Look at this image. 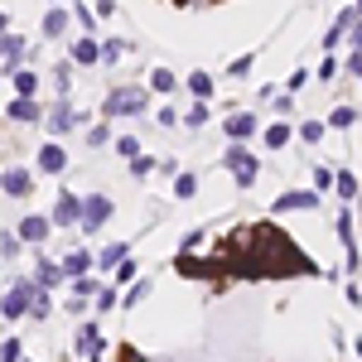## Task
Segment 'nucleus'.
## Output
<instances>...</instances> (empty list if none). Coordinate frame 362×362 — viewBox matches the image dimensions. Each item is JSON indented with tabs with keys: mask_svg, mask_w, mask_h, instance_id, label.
Masks as SVG:
<instances>
[{
	"mask_svg": "<svg viewBox=\"0 0 362 362\" xmlns=\"http://www.w3.org/2000/svg\"><path fill=\"white\" fill-rule=\"evenodd\" d=\"M223 169H227V174H232V184H237V189H251V184L261 179V160L251 155V150H247V145H242V140H227Z\"/></svg>",
	"mask_w": 362,
	"mask_h": 362,
	"instance_id": "1",
	"label": "nucleus"
},
{
	"mask_svg": "<svg viewBox=\"0 0 362 362\" xmlns=\"http://www.w3.org/2000/svg\"><path fill=\"white\" fill-rule=\"evenodd\" d=\"M145 107H150L145 87H112L107 102H102V116L107 121H116V116H145Z\"/></svg>",
	"mask_w": 362,
	"mask_h": 362,
	"instance_id": "2",
	"label": "nucleus"
},
{
	"mask_svg": "<svg viewBox=\"0 0 362 362\" xmlns=\"http://www.w3.org/2000/svg\"><path fill=\"white\" fill-rule=\"evenodd\" d=\"M34 290H39L34 280H15V285L0 295V319H10V324H15V319H29V300H34Z\"/></svg>",
	"mask_w": 362,
	"mask_h": 362,
	"instance_id": "3",
	"label": "nucleus"
},
{
	"mask_svg": "<svg viewBox=\"0 0 362 362\" xmlns=\"http://www.w3.org/2000/svg\"><path fill=\"white\" fill-rule=\"evenodd\" d=\"M107 223H112V198H107V194H87L78 227H83V232H102Z\"/></svg>",
	"mask_w": 362,
	"mask_h": 362,
	"instance_id": "4",
	"label": "nucleus"
},
{
	"mask_svg": "<svg viewBox=\"0 0 362 362\" xmlns=\"http://www.w3.org/2000/svg\"><path fill=\"white\" fill-rule=\"evenodd\" d=\"M78 121H83V116L73 112V102H68V97H58L54 107L44 112V126H49V136H73V131H78Z\"/></svg>",
	"mask_w": 362,
	"mask_h": 362,
	"instance_id": "5",
	"label": "nucleus"
},
{
	"mask_svg": "<svg viewBox=\"0 0 362 362\" xmlns=\"http://www.w3.org/2000/svg\"><path fill=\"white\" fill-rule=\"evenodd\" d=\"M29 189H34V169H25V165L0 169V194L5 198H29Z\"/></svg>",
	"mask_w": 362,
	"mask_h": 362,
	"instance_id": "6",
	"label": "nucleus"
},
{
	"mask_svg": "<svg viewBox=\"0 0 362 362\" xmlns=\"http://www.w3.org/2000/svg\"><path fill=\"white\" fill-rule=\"evenodd\" d=\"M223 131H227V140H242V145H247L251 136H261V116L256 112H232V116H223Z\"/></svg>",
	"mask_w": 362,
	"mask_h": 362,
	"instance_id": "7",
	"label": "nucleus"
},
{
	"mask_svg": "<svg viewBox=\"0 0 362 362\" xmlns=\"http://www.w3.org/2000/svg\"><path fill=\"white\" fill-rule=\"evenodd\" d=\"M78 218H83V198L63 189V194L54 198V213H49V223H54V227H78Z\"/></svg>",
	"mask_w": 362,
	"mask_h": 362,
	"instance_id": "8",
	"label": "nucleus"
},
{
	"mask_svg": "<svg viewBox=\"0 0 362 362\" xmlns=\"http://www.w3.org/2000/svg\"><path fill=\"white\" fill-rule=\"evenodd\" d=\"M25 54H29V39H25V34H15V29H10V34H0V68H5V73H15V68L25 63Z\"/></svg>",
	"mask_w": 362,
	"mask_h": 362,
	"instance_id": "9",
	"label": "nucleus"
},
{
	"mask_svg": "<svg viewBox=\"0 0 362 362\" xmlns=\"http://www.w3.org/2000/svg\"><path fill=\"white\" fill-rule=\"evenodd\" d=\"M78 353H83L87 362H102V358H107V343H102V329H97L92 319H83V324H78Z\"/></svg>",
	"mask_w": 362,
	"mask_h": 362,
	"instance_id": "10",
	"label": "nucleus"
},
{
	"mask_svg": "<svg viewBox=\"0 0 362 362\" xmlns=\"http://www.w3.org/2000/svg\"><path fill=\"white\" fill-rule=\"evenodd\" d=\"M319 208V194H309V189H290V194H280L276 203H271V213H314Z\"/></svg>",
	"mask_w": 362,
	"mask_h": 362,
	"instance_id": "11",
	"label": "nucleus"
},
{
	"mask_svg": "<svg viewBox=\"0 0 362 362\" xmlns=\"http://www.w3.org/2000/svg\"><path fill=\"white\" fill-rule=\"evenodd\" d=\"M49 218H44V213H29V218H20V227H15V237H20V242H25V247H39V242H44V237H49Z\"/></svg>",
	"mask_w": 362,
	"mask_h": 362,
	"instance_id": "12",
	"label": "nucleus"
},
{
	"mask_svg": "<svg viewBox=\"0 0 362 362\" xmlns=\"http://www.w3.org/2000/svg\"><path fill=\"white\" fill-rule=\"evenodd\" d=\"M68 58H73L78 68H92V63H102V44H97L92 34H78V39L68 44Z\"/></svg>",
	"mask_w": 362,
	"mask_h": 362,
	"instance_id": "13",
	"label": "nucleus"
},
{
	"mask_svg": "<svg viewBox=\"0 0 362 362\" xmlns=\"http://www.w3.org/2000/svg\"><path fill=\"white\" fill-rule=\"evenodd\" d=\"M58 266H63V276H68V280H78V276H92V271H97V256H92V251H83V247H73L63 261H58Z\"/></svg>",
	"mask_w": 362,
	"mask_h": 362,
	"instance_id": "14",
	"label": "nucleus"
},
{
	"mask_svg": "<svg viewBox=\"0 0 362 362\" xmlns=\"http://www.w3.org/2000/svg\"><path fill=\"white\" fill-rule=\"evenodd\" d=\"M68 29H73V10H63V5L44 10V25H39V34H44V39H63Z\"/></svg>",
	"mask_w": 362,
	"mask_h": 362,
	"instance_id": "15",
	"label": "nucleus"
},
{
	"mask_svg": "<svg viewBox=\"0 0 362 362\" xmlns=\"http://www.w3.org/2000/svg\"><path fill=\"white\" fill-rule=\"evenodd\" d=\"M34 285H39V290H58V285H63V266H58V261H49V256H39V261H34Z\"/></svg>",
	"mask_w": 362,
	"mask_h": 362,
	"instance_id": "16",
	"label": "nucleus"
},
{
	"mask_svg": "<svg viewBox=\"0 0 362 362\" xmlns=\"http://www.w3.org/2000/svg\"><path fill=\"white\" fill-rule=\"evenodd\" d=\"M63 169H68V150H63L58 140L39 145V174H63Z\"/></svg>",
	"mask_w": 362,
	"mask_h": 362,
	"instance_id": "17",
	"label": "nucleus"
},
{
	"mask_svg": "<svg viewBox=\"0 0 362 362\" xmlns=\"http://www.w3.org/2000/svg\"><path fill=\"white\" fill-rule=\"evenodd\" d=\"M5 116H10L15 126H34L44 112H39V97H15V102L5 107Z\"/></svg>",
	"mask_w": 362,
	"mask_h": 362,
	"instance_id": "18",
	"label": "nucleus"
},
{
	"mask_svg": "<svg viewBox=\"0 0 362 362\" xmlns=\"http://www.w3.org/2000/svg\"><path fill=\"white\" fill-rule=\"evenodd\" d=\"M261 140H266V150H285L295 140V126L290 121H271V126H261Z\"/></svg>",
	"mask_w": 362,
	"mask_h": 362,
	"instance_id": "19",
	"label": "nucleus"
},
{
	"mask_svg": "<svg viewBox=\"0 0 362 362\" xmlns=\"http://www.w3.org/2000/svg\"><path fill=\"white\" fill-rule=\"evenodd\" d=\"M334 194L343 198V203H358L362 184H358V174H353V169H338V174H334Z\"/></svg>",
	"mask_w": 362,
	"mask_h": 362,
	"instance_id": "20",
	"label": "nucleus"
},
{
	"mask_svg": "<svg viewBox=\"0 0 362 362\" xmlns=\"http://www.w3.org/2000/svg\"><path fill=\"white\" fill-rule=\"evenodd\" d=\"M10 83H15V97H39V73L34 68H15Z\"/></svg>",
	"mask_w": 362,
	"mask_h": 362,
	"instance_id": "21",
	"label": "nucleus"
},
{
	"mask_svg": "<svg viewBox=\"0 0 362 362\" xmlns=\"http://www.w3.org/2000/svg\"><path fill=\"white\" fill-rule=\"evenodd\" d=\"M92 256H97V271H116V261H126V256H131V247H126V242H112V247L92 251Z\"/></svg>",
	"mask_w": 362,
	"mask_h": 362,
	"instance_id": "22",
	"label": "nucleus"
},
{
	"mask_svg": "<svg viewBox=\"0 0 362 362\" xmlns=\"http://www.w3.org/2000/svg\"><path fill=\"white\" fill-rule=\"evenodd\" d=\"M179 121H184V126H189V131H203V126H208V121H213V107H208V102H194V107H189V112L179 116Z\"/></svg>",
	"mask_w": 362,
	"mask_h": 362,
	"instance_id": "23",
	"label": "nucleus"
},
{
	"mask_svg": "<svg viewBox=\"0 0 362 362\" xmlns=\"http://www.w3.org/2000/svg\"><path fill=\"white\" fill-rule=\"evenodd\" d=\"M353 121H358V112L343 102V107H334V112H329V121H324V126H329V131H353Z\"/></svg>",
	"mask_w": 362,
	"mask_h": 362,
	"instance_id": "24",
	"label": "nucleus"
},
{
	"mask_svg": "<svg viewBox=\"0 0 362 362\" xmlns=\"http://www.w3.org/2000/svg\"><path fill=\"white\" fill-rule=\"evenodd\" d=\"M73 68H78L73 58H63V63L54 68V87H58V97H68V87H73Z\"/></svg>",
	"mask_w": 362,
	"mask_h": 362,
	"instance_id": "25",
	"label": "nucleus"
},
{
	"mask_svg": "<svg viewBox=\"0 0 362 362\" xmlns=\"http://www.w3.org/2000/svg\"><path fill=\"white\" fill-rule=\"evenodd\" d=\"M194 194H198V174L179 169V174H174V198H194Z\"/></svg>",
	"mask_w": 362,
	"mask_h": 362,
	"instance_id": "26",
	"label": "nucleus"
},
{
	"mask_svg": "<svg viewBox=\"0 0 362 362\" xmlns=\"http://www.w3.org/2000/svg\"><path fill=\"white\" fill-rule=\"evenodd\" d=\"M295 136L305 140V145H319V140L329 136V126H324V121H300V131H295Z\"/></svg>",
	"mask_w": 362,
	"mask_h": 362,
	"instance_id": "27",
	"label": "nucleus"
},
{
	"mask_svg": "<svg viewBox=\"0 0 362 362\" xmlns=\"http://www.w3.org/2000/svg\"><path fill=\"white\" fill-rule=\"evenodd\" d=\"M174 87H179V78L169 68H150V92H174Z\"/></svg>",
	"mask_w": 362,
	"mask_h": 362,
	"instance_id": "28",
	"label": "nucleus"
},
{
	"mask_svg": "<svg viewBox=\"0 0 362 362\" xmlns=\"http://www.w3.org/2000/svg\"><path fill=\"white\" fill-rule=\"evenodd\" d=\"M189 92H194V102H208L213 97V78L208 73H189Z\"/></svg>",
	"mask_w": 362,
	"mask_h": 362,
	"instance_id": "29",
	"label": "nucleus"
},
{
	"mask_svg": "<svg viewBox=\"0 0 362 362\" xmlns=\"http://www.w3.org/2000/svg\"><path fill=\"white\" fill-rule=\"evenodd\" d=\"M54 314V300H49V290H34V300H29V319H49Z\"/></svg>",
	"mask_w": 362,
	"mask_h": 362,
	"instance_id": "30",
	"label": "nucleus"
},
{
	"mask_svg": "<svg viewBox=\"0 0 362 362\" xmlns=\"http://www.w3.org/2000/svg\"><path fill=\"white\" fill-rule=\"evenodd\" d=\"M68 285H73V295H78V300H92V295L102 290V280H97V276H78V280H68Z\"/></svg>",
	"mask_w": 362,
	"mask_h": 362,
	"instance_id": "31",
	"label": "nucleus"
},
{
	"mask_svg": "<svg viewBox=\"0 0 362 362\" xmlns=\"http://www.w3.org/2000/svg\"><path fill=\"white\" fill-rule=\"evenodd\" d=\"M112 276H116V285H131V280H140V266L131 261V256H126V261H116Z\"/></svg>",
	"mask_w": 362,
	"mask_h": 362,
	"instance_id": "32",
	"label": "nucleus"
},
{
	"mask_svg": "<svg viewBox=\"0 0 362 362\" xmlns=\"http://www.w3.org/2000/svg\"><path fill=\"white\" fill-rule=\"evenodd\" d=\"M0 362H25V343L20 338H5L0 343Z\"/></svg>",
	"mask_w": 362,
	"mask_h": 362,
	"instance_id": "33",
	"label": "nucleus"
},
{
	"mask_svg": "<svg viewBox=\"0 0 362 362\" xmlns=\"http://www.w3.org/2000/svg\"><path fill=\"white\" fill-rule=\"evenodd\" d=\"M251 68H256V54H242V58H232V63H227V78H247Z\"/></svg>",
	"mask_w": 362,
	"mask_h": 362,
	"instance_id": "34",
	"label": "nucleus"
},
{
	"mask_svg": "<svg viewBox=\"0 0 362 362\" xmlns=\"http://www.w3.org/2000/svg\"><path fill=\"white\" fill-rule=\"evenodd\" d=\"M145 295H150V280H131V290H126V300H121V305H126V309H136L140 300H145Z\"/></svg>",
	"mask_w": 362,
	"mask_h": 362,
	"instance_id": "35",
	"label": "nucleus"
},
{
	"mask_svg": "<svg viewBox=\"0 0 362 362\" xmlns=\"http://www.w3.org/2000/svg\"><path fill=\"white\" fill-rule=\"evenodd\" d=\"M73 25L83 29V34H92V25H97V10H87V5H73Z\"/></svg>",
	"mask_w": 362,
	"mask_h": 362,
	"instance_id": "36",
	"label": "nucleus"
},
{
	"mask_svg": "<svg viewBox=\"0 0 362 362\" xmlns=\"http://www.w3.org/2000/svg\"><path fill=\"white\" fill-rule=\"evenodd\" d=\"M126 58V44L121 39H102V63H121Z\"/></svg>",
	"mask_w": 362,
	"mask_h": 362,
	"instance_id": "37",
	"label": "nucleus"
},
{
	"mask_svg": "<svg viewBox=\"0 0 362 362\" xmlns=\"http://www.w3.org/2000/svg\"><path fill=\"white\" fill-rule=\"evenodd\" d=\"M92 309H102V314H107V309H116V285H102V290L92 295Z\"/></svg>",
	"mask_w": 362,
	"mask_h": 362,
	"instance_id": "38",
	"label": "nucleus"
},
{
	"mask_svg": "<svg viewBox=\"0 0 362 362\" xmlns=\"http://www.w3.org/2000/svg\"><path fill=\"white\" fill-rule=\"evenodd\" d=\"M87 145H92V150L112 145V126H107V121H102V126H92V131H87Z\"/></svg>",
	"mask_w": 362,
	"mask_h": 362,
	"instance_id": "39",
	"label": "nucleus"
},
{
	"mask_svg": "<svg viewBox=\"0 0 362 362\" xmlns=\"http://www.w3.org/2000/svg\"><path fill=\"white\" fill-rule=\"evenodd\" d=\"M116 155H121V160H136V155H140V140L136 136H116Z\"/></svg>",
	"mask_w": 362,
	"mask_h": 362,
	"instance_id": "40",
	"label": "nucleus"
},
{
	"mask_svg": "<svg viewBox=\"0 0 362 362\" xmlns=\"http://www.w3.org/2000/svg\"><path fill=\"white\" fill-rule=\"evenodd\" d=\"M343 34H348V29H343V25L334 20V29H329V34L319 39V44H324V54H338V44H343Z\"/></svg>",
	"mask_w": 362,
	"mask_h": 362,
	"instance_id": "41",
	"label": "nucleus"
},
{
	"mask_svg": "<svg viewBox=\"0 0 362 362\" xmlns=\"http://www.w3.org/2000/svg\"><path fill=\"white\" fill-rule=\"evenodd\" d=\"M20 247H25L20 237H10V232H0V256H5V261H15V256H20Z\"/></svg>",
	"mask_w": 362,
	"mask_h": 362,
	"instance_id": "42",
	"label": "nucleus"
},
{
	"mask_svg": "<svg viewBox=\"0 0 362 362\" xmlns=\"http://www.w3.org/2000/svg\"><path fill=\"white\" fill-rule=\"evenodd\" d=\"M329 189H334V169H314V194H329Z\"/></svg>",
	"mask_w": 362,
	"mask_h": 362,
	"instance_id": "43",
	"label": "nucleus"
},
{
	"mask_svg": "<svg viewBox=\"0 0 362 362\" xmlns=\"http://www.w3.org/2000/svg\"><path fill=\"white\" fill-rule=\"evenodd\" d=\"M131 174H136V179H150V174H155V160H150V155H136V160H131Z\"/></svg>",
	"mask_w": 362,
	"mask_h": 362,
	"instance_id": "44",
	"label": "nucleus"
},
{
	"mask_svg": "<svg viewBox=\"0 0 362 362\" xmlns=\"http://www.w3.org/2000/svg\"><path fill=\"white\" fill-rule=\"evenodd\" d=\"M334 78H338V58L329 54L324 63H319V83H334Z\"/></svg>",
	"mask_w": 362,
	"mask_h": 362,
	"instance_id": "45",
	"label": "nucleus"
},
{
	"mask_svg": "<svg viewBox=\"0 0 362 362\" xmlns=\"http://www.w3.org/2000/svg\"><path fill=\"white\" fill-rule=\"evenodd\" d=\"M155 126H179V112H174V107H160V112H155Z\"/></svg>",
	"mask_w": 362,
	"mask_h": 362,
	"instance_id": "46",
	"label": "nucleus"
},
{
	"mask_svg": "<svg viewBox=\"0 0 362 362\" xmlns=\"http://www.w3.org/2000/svg\"><path fill=\"white\" fill-rule=\"evenodd\" d=\"M305 83H309V68H295V73H290V83H285V87H290V92H300Z\"/></svg>",
	"mask_w": 362,
	"mask_h": 362,
	"instance_id": "47",
	"label": "nucleus"
},
{
	"mask_svg": "<svg viewBox=\"0 0 362 362\" xmlns=\"http://www.w3.org/2000/svg\"><path fill=\"white\" fill-rule=\"evenodd\" d=\"M348 78H358V83H362V54H348Z\"/></svg>",
	"mask_w": 362,
	"mask_h": 362,
	"instance_id": "48",
	"label": "nucleus"
},
{
	"mask_svg": "<svg viewBox=\"0 0 362 362\" xmlns=\"http://www.w3.org/2000/svg\"><path fill=\"white\" fill-rule=\"evenodd\" d=\"M348 44H353V54H362V20L348 29Z\"/></svg>",
	"mask_w": 362,
	"mask_h": 362,
	"instance_id": "49",
	"label": "nucleus"
},
{
	"mask_svg": "<svg viewBox=\"0 0 362 362\" xmlns=\"http://www.w3.org/2000/svg\"><path fill=\"white\" fill-rule=\"evenodd\" d=\"M0 34H10V15L5 10H0Z\"/></svg>",
	"mask_w": 362,
	"mask_h": 362,
	"instance_id": "50",
	"label": "nucleus"
},
{
	"mask_svg": "<svg viewBox=\"0 0 362 362\" xmlns=\"http://www.w3.org/2000/svg\"><path fill=\"white\" fill-rule=\"evenodd\" d=\"M353 353H358V362H362V338H358V343H353Z\"/></svg>",
	"mask_w": 362,
	"mask_h": 362,
	"instance_id": "51",
	"label": "nucleus"
},
{
	"mask_svg": "<svg viewBox=\"0 0 362 362\" xmlns=\"http://www.w3.org/2000/svg\"><path fill=\"white\" fill-rule=\"evenodd\" d=\"M353 10H358V20H362V0H353Z\"/></svg>",
	"mask_w": 362,
	"mask_h": 362,
	"instance_id": "52",
	"label": "nucleus"
}]
</instances>
